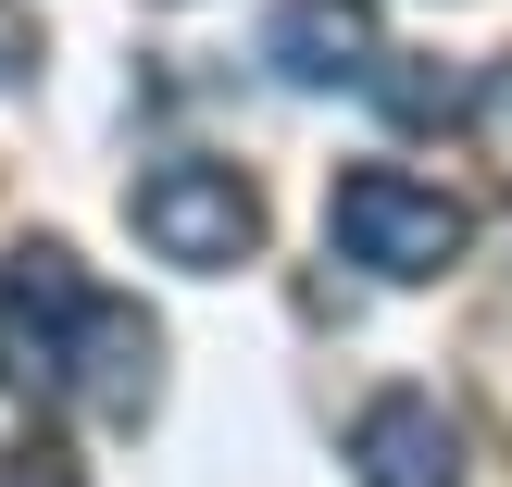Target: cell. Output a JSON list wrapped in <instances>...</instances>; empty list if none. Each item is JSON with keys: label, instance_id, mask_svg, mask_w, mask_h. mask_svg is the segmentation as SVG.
Listing matches in <instances>:
<instances>
[{"label": "cell", "instance_id": "6da1fadb", "mask_svg": "<svg viewBox=\"0 0 512 487\" xmlns=\"http://www.w3.org/2000/svg\"><path fill=\"white\" fill-rule=\"evenodd\" d=\"M325 238H338L363 275H388V288H425V275L463 263L475 213L450 188H425V175H400V163H350L338 188H325Z\"/></svg>", "mask_w": 512, "mask_h": 487}, {"label": "cell", "instance_id": "7a4b0ae2", "mask_svg": "<svg viewBox=\"0 0 512 487\" xmlns=\"http://www.w3.org/2000/svg\"><path fill=\"white\" fill-rule=\"evenodd\" d=\"M125 225L150 238V263H188V275H238L263 250V188L238 163H150L125 188Z\"/></svg>", "mask_w": 512, "mask_h": 487}, {"label": "cell", "instance_id": "3957f363", "mask_svg": "<svg viewBox=\"0 0 512 487\" xmlns=\"http://www.w3.org/2000/svg\"><path fill=\"white\" fill-rule=\"evenodd\" d=\"M88 300H100V288H88V263H75L63 238H25L13 263H0V388H25V400H63Z\"/></svg>", "mask_w": 512, "mask_h": 487}, {"label": "cell", "instance_id": "277c9868", "mask_svg": "<svg viewBox=\"0 0 512 487\" xmlns=\"http://www.w3.org/2000/svg\"><path fill=\"white\" fill-rule=\"evenodd\" d=\"M263 63L288 75V88H375V63H388L375 0H288V13L263 25Z\"/></svg>", "mask_w": 512, "mask_h": 487}, {"label": "cell", "instance_id": "5b68a950", "mask_svg": "<svg viewBox=\"0 0 512 487\" xmlns=\"http://www.w3.org/2000/svg\"><path fill=\"white\" fill-rule=\"evenodd\" d=\"M150 388H163V325H150V313H125V300H88L63 400H88L100 425H138V413H150Z\"/></svg>", "mask_w": 512, "mask_h": 487}, {"label": "cell", "instance_id": "8992f818", "mask_svg": "<svg viewBox=\"0 0 512 487\" xmlns=\"http://www.w3.org/2000/svg\"><path fill=\"white\" fill-rule=\"evenodd\" d=\"M350 463H363V487H450L463 450H450V413L425 388H388V400H363V425H350Z\"/></svg>", "mask_w": 512, "mask_h": 487}, {"label": "cell", "instance_id": "52a82bcc", "mask_svg": "<svg viewBox=\"0 0 512 487\" xmlns=\"http://www.w3.org/2000/svg\"><path fill=\"white\" fill-rule=\"evenodd\" d=\"M13 487H88V475H75L63 438H25V450H13Z\"/></svg>", "mask_w": 512, "mask_h": 487}, {"label": "cell", "instance_id": "ba28073f", "mask_svg": "<svg viewBox=\"0 0 512 487\" xmlns=\"http://www.w3.org/2000/svg\"><path fill=\"white\" fill-rule=\"evenodd\" d=\"M475 138L512 163V63H488V88H475Z\"/></svg>", "mask_w": 512, "mask_h": 487}]
</instances>
